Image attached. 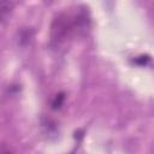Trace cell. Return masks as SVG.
I'll return each instance as SVG.
<instances>
[{
  "instance_id": "6da1fadb",
  "label": "cell",
  "mask_w": 154,
  "mask_h": 154,
  "mask_svg": "<svg viewBox=\"0 0 154 154\" xmlns=\"http://www.w3.org/2000/svg\"><path fill=\"white\" fill-rule=\"evenodd\" d=\"M63 101H64V96L63 95H59V96L57 95V97H55V100L53 102V108H59L61 106Z\"/></svg>"
},
{
  "instance_id": "7a4b0ae2",
  "label": "cell",
  "mask_w": 154,
  "mask_h": 154,
  "mask_svg": "<svg viewBox=\"0 0 154 154\" xmlns=\"http://www.w3.org/2000/svg\"><path fill=\"white\" fill-rule=\"evenodd\" d=\"M2 154H10V152H6V150L4 149V150H2Z\"/></svg>"
}]
</instances>
